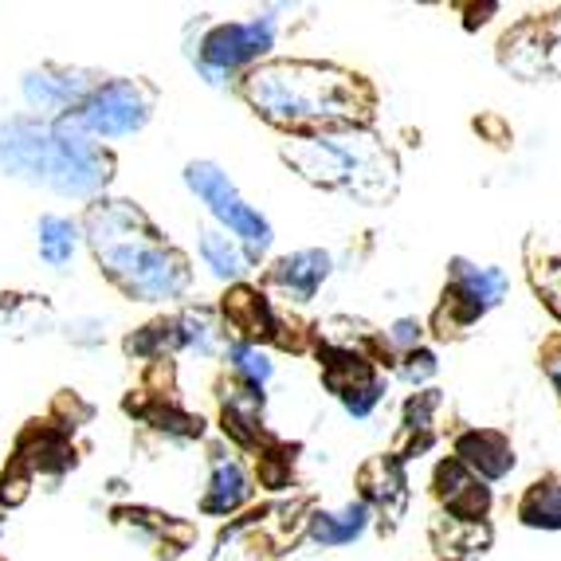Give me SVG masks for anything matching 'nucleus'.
Returning <instances> with one entry per match:
<instances>
[{
	"mask_svg": "<svg viewBox=\"0 0 561 561\" xmlns=\"http://www.w3.org/2000/svg\"><path fill=\"white\" fill-rule=\"evenodd\" d=\"M243 99L275 126L287 130H342L350 122L365 118L374 94L357 76L330 64L310 59H279L255 67L243 79Z\"/></svg>",
	"mask_w": 561,
	"mask_h": 561,
	"instance_id": "7ed1b4c3",
	"label": "nucleus"
},
{
	"mask_svg": "<svg viewBox=\"0 0 561 561\" xmlns=\"http://www.w3.org/2000/svg\"><path fill=\"white\" fill-rule=\"evenodd\" d=\"M16 463L36 476V471H47V476H64L76 459H71V444H67L64 432L47 428V424H36V428L24 432V440L16 448Z\"/></svg>",
	"mask_w": 561,
	"mask_h": 561,
	"instance_id": "4468645a",
	"label": "nucleus"
},
{
	"mask_svg": "<svg viewBox=\"0 0 561 561\" xmlns=\"http://www.w3.org/2000/svg\"><path fill=\"white\" fill-rule=\"evenodd\" d=\"M185 185H188V193L216 216L220 232H228L243 252H248V260H255L260 252L272 248L275 232H272V225H267V216L240 197L236 181L228 178L216 161H188Z\"/></svg>",
	"mask_w": 561,
	"mask_h": 561,
	"instance_id": "39448f33",
	"label": "nucleus"
},
{
	"mask_svg": "<svg viewBox=\"0 0 561 561\" xmlns=\"http://www.w3.org/2000/svg\"><path fill=\"white\" fill-rule=\"evenodd\" d=\"M506 295V275L499 267H476L468 260H456L444 287V302L436 310V334H459L471 322H479L486 310Z\"/></svg>",
	"mask_w": 561,
	"mask_h": 561,
	"instance_id": "6e6552de",
	"label": "nucleus"
},
{
	"mask_svg": "<svg viewBox=\"0 0 561 561\" xmlns=\"http://www.w3.org/2000/svg\"><path fill=\"white\" fill-rule=\"evenodd\" d=\"M416 342H421V327L412 319H404V322H397L393 330H389V337H385V346H401V350H416Z\"/></svg>",
	"mask_w": 561,
	"mask_h": 561,
	"instance_id": "cd10ccee",
	"label": "nucleus"
},
{
	"mask_svg": "<svg viewBox=\"0 0 561 561\" xmlns=\"http://www.w3.org/2000/svg\"><path fill=\"white\" fill-rule=\"evenodd\" d=\"M275 47V16H252V20H225L201 36L197 44V67L208 83H225L240 67L260 64Z\"/></svg>",
	"mask_w": 561,
	"mask_h": 561,
	"instance_id": "0eeeda50",
	"label": "nucleus"
},
{
	"mask_svg": "<svg viewBox=\"0 0 561 561\" xmlns=\"http://www.w3.org/2000/svg\"><path fill=\"white\" fill-rule=\"evenodd\" d=\"M225 319H228V327H232L236 334H243V342L272 337L275 330H279L267 295H260V290H252V287H236L232 295H228V299H225Z\"/></svg>",
	"mask_w": 561,
	"mask_h": 561,
	"instance_id": "f3484780",
	"label": "nucleus"
},
{
	"mask_svg": "<svg viewBox=\"0 0 561 561\" xmlns=\"http://www.w3.org/2000/svg\"><path fill=\"white\" fill-rule=\"evenodd\" d=\"M369 526V506L346 503L337 511H314L310 515V542H319L322 550H337V546L357 542Z\"/></svg>",
	"mask_w": 561,
	"mask_h": 561,
	"instance_id": "a211bd4d",
	"label": "nucleus"
},
{
	"mask_svg": "<svg viewBox=\"0 0 561 561\" xmlns=\"http://www.w3.org/2000/svg\"><path fill=\"white\" fill-rule=\"evenodd\" d=\"M456 459L483 483L486 479H503L515 468V451L499 432H463L456 440Z\"/></svg>",
	"mask_w": 561,
	"mask_h": 561,
	"instance_id": "ddd939ff",
	"label": "nucleus"
},
{
	"mask_svg": "<svg viewBox=\"0 0 561 561\" xmlns=\"http://www.w3.org/2000/svg\"><path fill=\"white\" fill-rule=\"evenodd\" d=\"M404 374H409V381H424V377L436 374V357L428 354V350H412V354H404Z\"/></svg>",
	"mask_w": 561,
	"mask_h": 561,
	"instance_id": "bb28decb",
	"label": "nucleus"
},
{
	"mask_svg": "<svg viewBox=\"0 0 561 561\" xmlns=\"http://www.w3.org/2000/svg\"><path fill=\"white\" fill-rule=\"evenodd\" d=\"M518 32H523V36H526V28H518ZM518 32H511V36L503 39V47H518V44H523V39H518ZM523 51H526V56H534V59H538V64H542V56H546V44H542V39H538V44L523 47ZM503 64H506V67H515L518 76H526V64H523V59H518V51H515V56H503Z\"/></svg>",
	"mask_w": 561,
	"mask_h": 561,
	"instance_id": "a878e982",
	"label": "nucleus"
},
{
	"mask_svg": "<svg viewBox=\"0 0 561 561\" xmlns=\"http://www.w3.org/2000/svg\"><path fill=\"white\" fill-rule=\"evenodd\" d=\"M330 275V255L319 252V248H302V252L283 255L279 263L267 275V287L279 290L287 302H310L314 290L327 283Z\"/></svg>",
	"mask_w": 561,
	"mask_h": 561,
	"instance_id": "9b49d317",
	"label": "nucleus"
},
{
	"mask_svg": "<svg viewBox=\"0 0 561 561\" xmlns=\"http://www.w3.org/2000/svg\"><path fill=\"white\" fill-rule=\"evenodd\" d=\"M436 495H440L451 523H483L491 511V486L471 476L459 459H444L436 468Z\"/></svg>",
	"mask_w": 561,
	"mask_h": 561,
	"instance_id": "9d476101",
	"label": "nucleus"
},
{
	"mask_svg": "<svg viewBox=\"0 0 561 561\" xmlns=\"http://www.w3.org/2000/svg\"><path fill=\"white\" fill-rule=\"evenodd\" d=\"M248 499H252V479H248L243 463L236 456H216L213 471H208V491L201 499V511L205 515H236Z\"/></svg>",
	"mask_w": 561,
	"mask_h": 561,
	"instance_id": "f8f14e48",
	"label": "nucleus"
},
{
	"mask_svg": "<svg viewBox=\"0 0 561 561\" xmlns=\"http://www.w3.org/2000/svg\"><path fill=\"white\" fill-rule=\"evenodd\" d=\"M283 158L314 185L337 188L369 205L385 201L397 185V161L374 134L362 130H322L314 138H299L283 150Z\"/></svg>",
	"mask_w": 561,
	"mask_h": 561,
	"instance_id": "20e7f679",
	"label": "nucleus"
},
{
	"mask_svg": "<svg viewBox=\"0 0 561 561\" xmlns=\"http://www.w3.org/2000/svg\"><path fill=\"white\" fill-rule=\"evenodd\" d=\"M83 236L103 272L138 302L181 299L193 283L188 260L173 252L130 201H94L83 216Z\"/></svg>",
	"mask_w": 561,
	"mask_h": 561,
	"instance_id": "f257e3e1",
	"label": "nucleus"
},
{
	"mask_svg": "<svg viewBox=\"0 0 561 561\" xmlns=\"http://www.w3.org/2000/svg\"><path fill=\"white\" fill-rule=\"evenodd\" d=\"M0 534H4V518H0Z\"/></svg>",
	"mask_w": 561,
	"mask_h": 561,
	"instance_id": "c85d7f7f",
	"label": "nucleus"
},
{
	"mask_svg": "<svg viewBox=\"0 0 561 561\" xmlns=\"http://www.w3.org/2000/svg\"><path fill=\"white\" fill-rule=\"evenodd\" d=\"M32 471L24 468V463H16L12 459L9 471H4V479H0V506H20L24 499H28V486H32Z\"/></svg>",
	"mask_w": 561,
	"mask_h": 561,
	"instance_id": "b1692460",
	"label": "nucleus"
},
{
	"mask_svg": "<svg viewBox=\"0 0 561 561\" xmlns=\"http://www.w3.org/2000/svg\"><path fill=\"white\" fill-rule=\"evenodd\" d=\"M36 307L28 299H16V295H0V334H16V330H36L32 322Z\"/></svg>",
	"mask_w": 561,
	"mask_h": 561,
	"instance_id": "5701e85b",
	"label": "nucleus"
},
{
	"mask_svg": "<svg viewBox=\"0 0 561 561\" xmlns=\"http://www.w3.org/2000/svg\"><path fill=\"white\" fill-rule=\"evenodd\" d=\"M228 362H232L236 381L252 385V389H263L275 374V362L263 354L255 342H232V346H228Z\"/></svg>",
	"mask_w": 561,
	"mask_h": 561,
	"instance_id": "412c9836",
	"label": "nucleus"
},
{
	"mask_svg": "<svg viewBox=\"0 0 561 561\" xmlns=\"http://www.w3.org/2000/svg\"><path fill=\"white\" fill-rule=\"evenodd\" d=\"M141 416H146V421H150L158 432L173 436V440H197L201 432H205V421H201V416H193V412L178 409L173 401H158L153 409L141 412Z\"/></svg>",
	"mask_w": 561,
	"mask_h": 561,
	"instance_id": "4be33fe9",
	"label": "nucleus"
},
{
	"mask_svg": "<svg viewBox=\"0 0 561 561\" xmlns=\"http://www.w3.org/2000/svg\"><path fill=\"white\" fill-rule=\"evenodd\" d=\"M0 173L87 201L106 188L114 161L71 118H9L0 126Z\"/></svg>",
	"mask_w": 561,
	"mask_h": 561,
	"instance_id": "f03ea898",
	"label": "nucleus"
},
{
	"mask_svg": "<svg viewBox=\"0 0 561 561\" xmlns=\"http://www.w3.org/2000/svg\"><path fill=\"white\" fill-rule=\"evenodd\" d=\"M357 483H362L365 503L381 506L385 515H401L409 491H404V468H401V459L397 456L369 459V463L362 468V476H357Z\"/></svg>",
	"mask_w": 561,
	"mask_h": 561,
	"instance_id": "2eb2a0df",
	"label": "nucleus"
},
{
	"mask_svg": "<svg viewBox=\"0 0 561 561\" xmlns=\"http://www.w3.org/2000/svg\"><path fill=\"white\" fill-rule=\"evenodd\" d=\"M518 518L534 530H561V483L558 479H538L526 486L518 499Z\"/></svg>",
	"mask_w": 561,
	"mask_h": 561,
	"instance_id": "aec40b11",
	"label": "nucleus"
},
{
	"mask_svg": "<svg viewBox=\"0 0 561 561\" xmlns=\"http://www.w3.org/2000/svg\"><path fill=\"white\" fill-rule=\"evenodd\" d=\"M153 114V94L138 79H106L99 83L87 103L76 114H64V118L76 122V130H83L87 138H94L99 146L103 141H118L138 134Z\"/></svg>",
	"mask_w": 561,
	"mask_h": 561,
	"instance_id": "423d86ee",
	"label": "nucleus"
},
{
	"mask_svg": "<svg viewBox=\"0 0 561 561\" xmlns=\"http://www.w3.org/2000/svg\"><path fill=\"white\" fill-rule=\"evenodd\" d=\"M197 252L201 260H205V267L216 275V279H225V283H236L243 279V272H248V252H243L240 243L232 240L228 232H220V228H205L197 240Z\"/></svg>",
	"mask_w": 561,
	"mask_h": 561,
	"instance_id": "6ab92c4d",
	"label": "nucleus"
},
{
	"mask_svg": "<svg viewBox=\"0 0 561 561\" xmlns=\"http://www.w3.org/2000/svg\"><path fill=\"white\" fill-rule=\"evenodd\" d=\"M79 243H83V228L79 220L71 216H59V213H44L36 225V248H39V260L51 267V272H67L79 255Z\"/></svg>",
	"mask_w": 561,
	"mask_h": 561,
	"instance_id": "dca6fc26",
	"label": "nucleus"
},
{
	"mask_svg": "<svg viewBox=\"0 0 561 561\" xmlns=\"http://www.w3.org/2000/svg\"><path fill=\"white\" fill-rule=\"evenodd\" d=\"M385 393V385L374 381V385H365V389H354L350 397H342V404H346L350 416H369V412L377 409V401H381Z\"/></svg>",
	"mask_w": 561,
	"mask_h": 561,
	"instance_id": "393cba45",
	"label": "nucleus"
},
{
	"mask_svg": "<svg viewBox=\"0 0 561 561\" xmlns=\"http://www.w3.org/2000/svg\"><path fill=\"white\" fill-rule=\"evenodd\" d=\"M94 87H99V79L91 71H79V67H36L24 76L20 91L39 118H64V114H76L87 103V94Z\"/></svg>",
	"mask_w": 561,
	"mask_h": 561,
	"instance_id": "1a4fd4ad",
	"label": "nucleus"
}]
</instances>
